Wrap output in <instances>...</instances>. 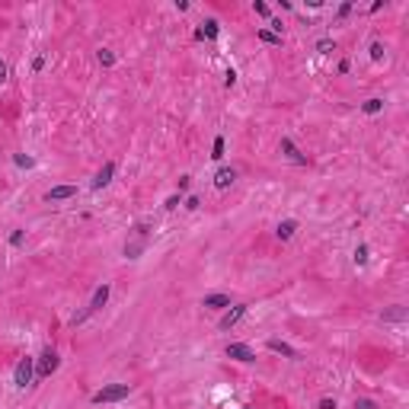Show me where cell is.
Here are the masks:
<instances>
[{
	"label": "cell",
	"mask_w": 409,
	"mask_h": 409,
	"mask_svg": "<svg viewBox=\"0 0 409 409\" xmlns=\"http://www.w3.org/2000/svg\"><path fill=\"white\" fill-rule=\"evenodd\" d=\"M147 240H150V231H147V224H138L135 231H131V240L125 243V256L128 259H138L144 246H147Z\"/></svg>",
	"instance_id": "obj_1"
},
{
	"label": "cell",
	"mask_w": 409,
	"mask_h": 409,
	"mask_svg": "<svg viewBox=\"0 0 409 409\" xmlns=\"http://www.w3.org/2000/svg\"><path fill=\"white\" fill-rule=\"evenodd\" d=\"M128 393H131L128 384H109V387H103L99 393H93V403H118V400H125Z\"/></svg>",
	"instance_id": "obj_2"
},
{
	"label": "cell",
	"mask_w": 409,
	"mask_h": 409,
	"mask_svg": "<svg viewBox=\"0 0 409 409\" xmlns=\"http://www.w3.org/2000/svg\"><path fill=\"white\" fill-rule=\"evenodd\" d=\"M58 365H61L58 352H55V348H45V352L39 355V362H35V377H48V374H55Z\"/></svg>",
	"instance_id": "obj_3"
},
{
	"label": "cell",
	"mask_w": 409,
	"mask_h": 409,
	"mask_svg": "<svg viewBox=\"0 0 409 409\" xmlns=\"http://www.w3.org/2000/svg\"><path fill=\"white\" fill-rule=\"evenodd\" d=\"M32 377H35V358H19V365L13 371V384L26 387V384H32Z\"/></svg>",
	"instance_id": "obj_4"
},
{
	"label": "cell",
	"mask_w": 409,
	"mask_h": 409,
	"mask_svg": "<svg viewBox=\"0 0 409 409\" xmlns=\"http://www.w3.org/2000/svg\"><path fill=\"white\" fill-rule=\"evenodd\" d=\"M246 310H249V304H237L234 310H227V314H224V320H221V329H231V326H237V323L246 317Z\"/></svg>",
	"instance_id": "obj_5"
},
{
	"label": "cell",
	"mask_w": 409,
	"mask_h": 409,
	"mask_svg": "<svg viewBox=\"0 0 409 409\" xmlns=\"http://www.w3.org/2000/svg\"><path fill=\"white\" fill-rule=\"evenodd\" d=\"M112 176H115V163H112V160H106V163H103V170L96 173V179H93V189H106V186L112 183Z\"/></svg>",
	"instance_id": "obj_6"
},
{
	"label": "cell",
	"mask_w": 409,
	"mask_h": 409,
	"mask_svg": "<svg viewBox=\"0 0 409 409\" xmlns=\"http://www.w3.org/2000/svg\"><path fill=\"white\" fill-rule=\"evenodd\" d=\"M227 358H234V362H256V352L249 345H227Z\"/></svg>",
	"instance_id": "obj_7"
},
{
	"label": "cell",
	"mask_w": 409,
	"mask_h": 409,
	"mask_svg": "<svg viewBox=\"0 0 409 409\" xmlns=\"http://www.w3.org/2000/svg\"><path fill=\"white\" fill-rule=\"evenodd\" d=\"M77 195V186H55L52 192H48V201H64V198H74Z\"/></svg>",
	"instance_id": "obj_8"
},
{
	"label": "cell",
	"mask_w": 409,
	"mask_h": 409,
	"mask_svg": "<svg viewBox=\"0 0 409 409\" xmlns=\"http://www.w3.org/2000/svg\"><path fill=\"white\" fill-rule=\"evenodd\" d=\"M282 154H285L288 160H294V163H307V157L294 147V141H291V138H282Z\"/></svg>",
	"instance_id": "obj_9"
},
{
	"label": "cell",
	"mask_w": 409,
	"mask_h": 409,
	"mask_svg": "<svg viewBox=\"0 0 409 409\" xmlns=\"http://www.w3.org/2000/svg\"><path fill=\"white\" fill-rule=\"evenodd\" d=\"M237 179V170H231V166H224V170H218V176H214V186L218 189H231Z\"/></svg>",
	"instance_id": "obj_10"
},
{
	"label": "cell",
	"mask_w": 409,
	"mask_h": 409,
	"mask_svg": "<svg viewBox=\"0 0 409 409\" xmlns=\"http://www.w3.org/2000/svg\"><path fill=\"white\" fill-rule=\"evenodd\" d=\"M109 291H112L109 285L96 288V294H93V300H90V314H93V310H99V307H106V300H109Z\"/></svg>",
	"instance_id": "obj_11"
},
{
	"label": "cell",
	"mask_w": 409,
	"mask_h": 409,
	"mask_svg": "<svg viewBox=\"0 0 409 409\" xmlns=\"http://www.w3.org/2000/svg\"><path fill=\"white\" fill-rule=\"evenodd\" d=\"M269 348H272V352H278V355H285V358H297V352L288 342H282V339H269Z\"/></svg>",
	"instance_id": "obj_12"
},
{
	"label": "cell",
	"mask_w": 409,
	"mask_h": 409,
	"mask_svg": "<svg viewBox=\"0 0 409 409\" xmlns=\"http://www.w3.org/2000/svg\"><path fill=\"white\" fill-rule=\"evenodd\" d=\"M205 307H211V310L231 307V297H227V294H208V297H205Z\"/></svg>",
	"instance_id": "obj_13"
},
{
	"label": "cell",
	"mask_w": 409,
	"mask_h": 409,
	"mask_svg": "<svg viewBox=\"0 0 409 409\" xmlns=\"http://www.w3.org/2000/svg\"><path fill=\"white\" fill-rule=\"evenodd\" d=\"M294 231H297V224H294V221H282L275 234H278V240H291V237H294Z\"/></svg>",
	"instance_id": "obj_14"
},
{
	"label": "cell",
	"mask_w": 409,
	"mask_h": 409,
	"mask_svg": "<svg viewBox=\"0 0 409 409\" xmlns=\"http://www.w3.org/2000/svg\"><path fill=\"white\" fill-rule=\"evenodd\" d=\"M384 320H387V323H403V320H406V307H393V310H384Z\"/></svg>",
	"instance_id": "obj_15"
},
{
	"label": "cell",
	"mask_w": 409,
	"mask_h": 409,
	"mask_svg": "<svg viewBox=\"0 0 409 409\" xmlns=\"http://www.w3.org/2000/svg\"><path fill=\"white\" fill-rule=\"evenodd\" d=\"M195 35H198V39H205V35H208V39H214V35H218V22L208 19V22H205V29H198Z\"/></svg>",
	"instance_id": "obj_16"
},
{
	"label": "cell",
	"mask_w": 409,
	"mask_h": 409,
	"mask_svg": "<svg viewBox=\"0 0 409 409\" xmlns=\"http://www.w3.org/2000/svg\"><path fill=\"white\" fill-rule=\"evenodd\" d=\"M362 109H365V112H368V115H377V112H380V109H384V99H368V103H365V106H362Z\"/></svg>",
	"instance_id": "obj_17"
},
{
	"label": "cell",
	"mask_w": 409,
	"mask_h": 409,
	"mask_svg": "<svg viewBox=\"0 0 409 409\" xmlns=\"http://www.w3.org/2000/svg\"><path fill=\"white\" fill-rule=\"evenodd\" d=\"M99 64H103V67H112V64H115V55L109 52V48H103V52H99Z\"/></svg>",
	"instance_id": "obj_18"
},
{
	"label": "cell",
	"mask_w": 409,
	"mask_h": 409,
	"mask_svg": "<svg viewBox=\"0 0 409 409\" xmlns=\"http://www.w3.org/2000/svg\"><path fill=\"white\" fill-rule=\"evenodd\" d=\"M259 39H262V42H269V45H282V39H278V35H272L269 29H262V32H259Z\"/></svg>",
	"instance_id": "obj_19"
},
{
	"label": "cell",
	"mask_w": 409,
	"mask_h": 409,
	"mask_svg": "<svg viewBox=\"0 0 409 409\" xmlns=\"http://www.w3.org/2000/svg\"><path fill=\"white\" fill-rule=\"evenodd\" d=\"M355 262H358V266H365V262H368V246H365V243L355 249Z\"/></svg>",
	"instance_id": "obj_20"
},
{
	"label": "cell",
	"mask_w": 409,
	"mask_h": 409,
	"mask_svg": "<svg viewBox=\"0 0 409 409\" xmlns=\"http://www.w3.org/2000/svg\"><path fill=\"white\" fill-rule=\"evenodd\" d=\"M317 52H320V55H329V52H336V42H329V39H323V42L317 45Z\"/></svg>",
	"instance_id": "obj_21"
},
{
	"label": "cell",
	"mask_w": 409,
	"mask_h": 409,
	"mask_svg": "<svg viewBox=\"0 0 409 409\" xmlns=\"http://www.w3.org/2000/svg\"><path fill=\"white\" fill-rule=\"evenodd\" d=\"M211 157H214V160H221V157H224V138L214 141V154H211Z\"/></svg>",
	"instance_id": "obj_22"
},
{
	"label": "cell",
	"mask_w": 409,
	"mask_h": 409,
	"mask_svg": "<svg viewBox=\"0 0 409 409\" xmlns=\"http://www.w3.org/2000/svg\"><path fill=\"white\" fill-rule=\"evenodd\" d=\"M371 58H374V61H380V58H384V45H380V42L371 45Z\"/></svg>",
	"instance_id": "obj_23"
},
{
	"label": "cell",
	"mask_w": 409,
	"mask_h": 409,
	"mask_svg": "<svg viewBox=\"0 0 409 409\" xmlns=\"http://www.w3.org/2000/svg\"><path fill=\"white\" fill-rule=\"evenodd\" d=\"M355 409H377L374 400H355Z\"/></svg>",
	"instance_id": "obj_24"
},
{
	"label": "cell",
	"mask_w": 409,
	"mask_h": 409,
	"mask_svg": "<svg viewBox=\"0 0 409 409\" xmlns=\"http://www.w3.org/2000/svg\"><path fill=\"white\" fill-rule=\"evenodd\" d=\"M22 240H26V234H22V231H13V237H10V243H13V246H22Z\"/></svg>",
	"instance_id": "obj_25"
},
{
	"label": "cell",
	"mask_w": 409,
	"mask_h": 409,
	"mask_svg": "<svg viewBox=\"0 0 409 409\" xmlns=\"http://www.w3.org/2000/svg\"><path fill=\"white\" fill-rule=\"evenodd\" d=\"M256 13H259V16H266V19L272 16V13H269V7H266V4H262V0H256Z\"/></svg>",
	"instance_id": "obj_26"
},
{
	"label": "cell",
	"mask_w": 409,
	"mask_h": 409,
	"mask_svg": "<svg viewBox=\"0 0 409 409\" xmlns=\"http://www.w3.org/2000/svg\"><path fill=\"white\" fill-rule=\"evenodd\" d=\"M163 208H166V211H173V208H179V195H170V198H166V205H163Z\"/></svg>",
	"instance_id": "obj_27"
},
{
	"label": "cell",
	"mask_w": 409,
	"mask_h": 409,
	"mask_svg": "<svg viewBox=\"0 0 409 409\" xmlns=\"http://www.w3.org/2000/svg\"><path fill=\"white\" fill-rule=\"evenodd\" d=\"M42 67H45V58L39 55V58H35V61H32V70H35V74H39V70H42Z\"/></svg>",
	"instance_id": "obj_28"
},
{
	"label": "cell",
	"mask_w": 409,
	"mask_h": 409,
	"mask_svg": "<svg viewBox=\"0 0 409 409\" xmlns=\"http://www.w3.org/2000/svg\"><path fill=\"white\" fill-rule=\"evenodd\" d=\"M348 13H352V4H342V7H339V19H345Z\"/></svg>",
	"instance_id": "obj_29"
},
{
	"label": "cell",
	"mask_w": 409,
	"mask_h": 409,
	"mask_svg": "<svg viewBox=\"0 0 409 409\" xmlns=\"http://www.w3.org/2000/svg\"><path fill=\"white\" fill-rule=\"evenodd\" d=\"M16 166H32V160H29V157H22V154H16Z\"/></svg>",
	"instance_id": "obj_30"
},
{
	"label": "cell",
	"mask_w": 409,
	"mask_h": 409,
	"mask_svg": "<svg viewBox=\"0 0 409 409\" xmlns=\"http://www.w3.org/2000/svg\"><path fill=\"white\" fill-rule=\"evenodd\" d=\"M320 409H336V403L333 400H320Z\"/></svg>",
	"instance_id": "obj_31"
},
{
	"label": "cell",
	"mask_w": 409,
	"mask_h": 409,
	"mask_svg": "<svg viewBox=\"0 0 409 409\" xmlns=\"http://www.w3.org/2000/svg\"><path fill=\"white\" fill-rule=\"evenodd\" d=\"M4 80H7V64L0 61V83H4Z\"/></svg>",
	"instance_id": "obj_32"
},
{
	"label": "cell",
	"mask_w": 409,
	"mask_h": 409,
	"mask_svg": "<svg viewBox=\"0 0 409 409\" xmlns=\"http://www.w3.org/2000/svg\"><path fill=\"white\" fill-rule=\"evenodd\" d=\"M243 409H249V406H243Z\"/></svg>",
	"instance_id": "obj_33"
}]
</instances>
